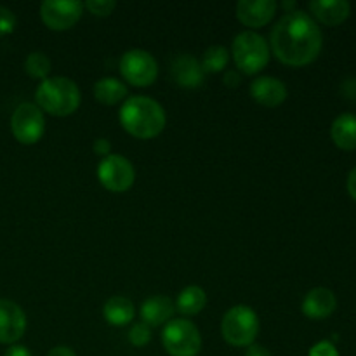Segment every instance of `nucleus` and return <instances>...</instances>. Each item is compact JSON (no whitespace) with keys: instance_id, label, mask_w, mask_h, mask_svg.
<instances>
[{"instance_id":"obj_1","label":"nucleus","mask_w":356,"mask_h":356,"mask_svg":"<svg viewBox=\"0 0 356 356\" xmlns=\"http://www.w3.org/2000/svg\"><path fill=\"white\" fill-rule=\"evenodd\" d=\"M322 31L309 14L287 13L271 30L270 44L278 61L289 66H305L315 61L322 51Z\"/></svg>"},{"instance_id":"obj_2","label":"nucleus","mask_w":356,"mask_h":356,"mask_svg":"<svg viewBox=\"0 0 356 356\" xmlns=\"http://www.w3.org/2000/svg\"><path fill=\"white\" fill-rule=\"evenodd\" d=\"M118 118L125 131L138 139L156 138L165 127V111L162 104L148 96H134L124 101Z\"/></svg>"},{"instance_id":"obj_3","label":"nucleus","mask_w":356,"mask_h":356,"mask_svg":"<svg viewBox=\"0 0 356 356\" xmlns=\"http://www.w3.org/2000/svg\"><path fill=\"white\" fill-rule=\"evenodd\" d=\"M37 106L54 117H68L80 106V89L66 76H47L35 92Z\"/></svg>"},{"instance_id":"obj_4","label":"nucleus","mask_w":356,"mask_h":356,"mask_svg":"<svg viewBox=\"0 0 356 356\" xmlns=\"http://www.w3.org/2000/svg\"><path fill=\"white\" fill-rule=\"evenodd\" d=\"M233 59L240 72L256 75L270 63V45L256 31H242L233 40Z\"/></svg>"},{"instance_id":"obj_5","label":"nucleus","mask_w":356,"mask_h":356,"mask_svg":"<svg viewBox=\"0 0 356 356\" xmlns=\"http://www.w3.org/2000/svg\"><path fill=\"white\" fill-rule=\"evenodd\" d=\"M221 332L226 343L232 344V346H250L259 334V318H257L256 312L249 306H233L222 316Z\"/></svg>"},{"instance_id":"obj_6","label":"nucleus","mask_w":356,"mask_h":356,"mask_svg":"<svg viewBox=\"0 0 356 356\" xmlns=\"http://www.w3.org/2000/svg\"><path fill=\"white\" fill-rule=\"evenodd\" d=\"M162 343L170 356H197L202 350V336L190 320H170L162 332Z\"/></svg>"},{"instance_id":"obj_7","label":"nucleus","mask_w":356,"mask_h":356,"mask_svg":"<svg viewBox=\"0 0 356 356\" xmlns=\"http://www.w3.org/2000/svg\"><path fill=\"white\" fill-rule=\"evenodd\" d=\"M44 129V113L33 103H21L10 117V131L21 145H35L40 141Z\"/></svg>"},{"instance_id":"obj_8","label":"nucleus","mask_w":356,"mask_h":356,"mask_svg":"<svg viewBox=\"0 0 356 356\" xmlns=\"http://www.w3.org/2000/svg\"><path fill=\"white\" fill-rule=\"evenodd\" d=\"M120 73L129 83L136 87L152 86L159 76V65L149 52L131 49L120 59Z\"/></svg>"},{"instance_id":"obj_9","label":"nucleus","mask_w":356,"mask_h":356,"mask_svg":"<svg viewBox=\"0 0 356 356\" xmlns=\"http://www.w3.org/2000/svg\"><path fill=\"white\" fill-rule=\"evenodd\" d=\"M97 179L113 193L127 191L136 181L134 165L122 155H108L99 162Z\"/></svg>"},{"instance_id":"obj_10","label":"nucleus","mask_w":356,"mask_h":356,"mask_svg":"<svg viewBox=\"0 0 356 356\" xmlns=\"http://www.w3.org/2000/svg\"><path fill=\"white\" fill-rule=\"evenodd\" d=\"M83 3L76 0H45L40 6V17L51 30L61 31L75 26L82 17Z\"/></svg>"},{"instance_id":"obj_11","label":"nucleus","mask_w":356,"mask_h":356,"mask_svg":"<svg viewBox=\"0 0 356 356\" xmlns=\"http://www.w3.org/2000/svg\"><path fill=\"white\" fill-rule=\"evenodd\" d=\"M26 330V315L14 301L0 299V343L14 344Z\"/></svg>"},{"instance_id":"obj_12","label":"nucleus","mask_w":356,"mask_h":356,"mask_svg":"<svg viewBox=\"0 0 356 356\" xmlns=\"http://www.w3.org/2000/svg\"><path fill=\"white\" fill-rule=\"evenodd\" d=\"M277 13L273 0H240L236 3V17L249 28H261L270 23Z\"/></svg>"},{"instance_id":"obj_13","label":"nucleus","mask_w":356,"mask_h":356,"mask_svg":"<svg viewBox=\"0 0 356 356\" xmlns=\"http://www.w3.org/2000/svg\"><path fill=\"white\" fill-rule=\"evenodd\" d=\"M337 308V299L330 289H312L302 299V313L312 320H323L332 315Z\"/></svg>"},{"instance_id":"obj_14","label":"nucleus","mask_w":356,"mask_h":356,"mask_svg":"<svg viewBox=\"0 0 356 356\" xmlns=\"http://www.w3.org/2000/svg\"><path fill=\"white\" fill-rule=\"evenodd\" d=\"M250 94L256 103L275 108L287 99V87L275 76H259L250 83Z\"/></svg>"},{"instance_id":"obj_15","label":"nucleus","mask_w":356,"mask_h":356,"mask_svg":"<svg viewBox=\"0 0 356 356\" xmlns=\"http://www.w3.org/2000/svg\"><path fill=\"white\" fill-rule=\"evenodd\" d=\"M309 10L320 23L327 26H339L350 17L351 6L346 0H313Z\"/></svg>"},{"instance_id":"obj_16","label":"nucleus","mask_w":356,"mask_h":356,"mask_svg":"<svg viewBox=\"0 0 356 356\" xmlns=\"http://www.w3.org/2000/svg\"><path fill=\"white\" fill-rule=\"evenodd\" d=\"M204 70L200 63L190 54H183L174 59L172 63V79L177 86L195 89L204 82Z\"/></svg>"},{"instance_id":"obj_17","label":"nucleus","mask_w":356,"mask_h":356,"mask_svg":"<svg viewBox=\"0 0 356 356\" xmlns=\"http://www.w3.org/2000/svg\"><path fill=\"white\" fill-rule=\"evenodd\" d=\"M176 312V305L165 296H153L141 306V318L146 325L159 327L169 323Z\"/></svg>"},{"instance_id":"obj_18","label":"nucleus","mask_w":356,"mask_h":356,"mask_svg":"<svg viewBox=\"0 0 356 356\" xmlns=\"http://www.w3.org/2000/svg\"><path fill=\"white\" fill-rule=\"evenodd\" d=\"M330 136L337 148L344 152L356 149V117L351 113L339 115L330 127Z\"/></svg>"},{"instance_id":"obj_19","label":"nucleus","mask_w":356,"mask_h":356,"mask_svg":"<svg viewBox=\"0 0 356 356\" xmlns=\"http://www.w3.org/2000/svg\"><path fill=\"white\" fill-rule=\"evenodd\" d=\"M134 305L131 299L122 298V296H115L106 301L103 308V316L110 325L124 327L132 322L134 318Z\"/></svg>"},{"instance_id":"obj_20","label":"nucleus","mask_w":356,"mask_h":356,"mask_svg":"<svg viewBox=\"0 0 356 356\" xmlns=\"http://www.w3.org/2000/svg\"><path fill=\"white\" fill-rule=\"evenodd\" d=\"M205 305H207V296L198 285H188L186 289H183L176 301L177 312L183 315H197L205 308Z\"/></svg>"},{"instance_id":"obj_21","label":"nucleus","mask_w":356,"mask_h":356,"mask_svg":"<svg viewBox=\"0 0 356 356\" xmlns=\"http://www.w3.org/2000/svg\"><path fill=\"white\" fill-rule=\"evenodd\" d=\"M125 96H127V87L113 76L101 79L94 86V97L103 104H117L124 101Z\"/></svg>"},{"instance_id":"obj_22","label":"nucleus","mask_w":356,"mask_h":356,"mask_svg":"<svg viewBox=\"0 0 356 356\" xmlns=\"http://www.w3.org/2000/svg\"><path fill=\"white\" fill-rule=\"evenodd\" d=\"M228 61L229 52L222 45H212L204 52L200 66L204 73H219L228 66Z\"/></svg>"},{"instance_id":"obj_23","label":"nucleus","mask_w":356,"mask_h":356,"mask_svg":"<svg viewBox=\"0 0 356 356\" xmlns=\"http://www.w3.org/2000/svg\"><path fill=\"white\" fill-rule=\"evenodd\" d=\"M51 59L44 54V52H31L28 54L26 61H24V72L33 79L45 80L51 73Z\"/></svg>"},{"instance_id":"obj_24","label":"nucleus","mask_w":356,"mask_h":356,"mask_svg":"<svg viewBox=\"0 0 356 356\" xmlns=\"http://www.w3.org/2000/svg\"><path fill=\"white\" fill-rule=\"evenodd\" d=\"M129 341H131L132 346L143 348L152 341V332H149V327L145 322L136 323L132 325L131 332H129Z\"/></svg>"},{"instance_id":"obj_25","label":"nucleus","mask_w":356,"mask_h":356,"mask_svg":"<svg viewBox=\"0 0 356 356\" xmlns=\"http://www.w3.org/2000/svg\"><path fill=\"white\" fill-rule=\"evenodd\" d=\"M86 7L92 14L103 17V16H110V14L113 13L115 7H117V3H115L113 0H89V2L86 3Z\"/></svg>"},{"instance_id":"obj_26","label":"nucleus","mask_w":356,"mask_h":356,"mask_svg":"<svg viewBox=\"0 0 356 356\" xmlns=\"http://www.w3.org/2000/svg\"><path fill=\"white\" fill-rule=\"evenodd\" d=\"M16 28V16L10 9L0 6V35L13 33Z\"/></svg>"},{"instance_id":"obj_27","label":"nucleus","mask_w":356,"mask_h":356,"mask_svg":"<svg viewBox=\"0 0 356 356\" xmlns=\"http://www.w3.org/2000/svg\"><path fill=\"white\" fill-rule=\"evenodd\" d=\"M309 356H339V351L330 341H320L309 350Z\"/></svg>"},{"instance_id":"obj_28","label":"nucleus","mask_w":356,"mask_h":356,"mask_svg":"<svg viewBox=\"0 0 356 356\" xmlns=\"http://www.w3.org/2000/svg\"><path fill=\"white\" fill-rule=\"evenodd\" d=\"M94 152L97 153V155H103V156H108L110 155V152H111V145H110V141H108V139H97L96 143H94Z\"/></svg>"},{"instance_id":"obj_29","label":"nucleus","mask_w":356,"mask_h":356,"mask_svg":"<svg viewBox=\"0 0 356 356\" xmlns=\"http://www.w3.org/2000/svg\"><path fill=\"white\" fill-rule=\"evenodd\" d=\"M3 356H33L30 353L26 346H21V344H13L10 348H7V351Z\"/></svg>"},{"instance_id":"obj_30","label":"nucleus","mask_w":356,"mask_h":356,"mask_svg":"<svg viewBox=\"0 0 356 356\" xmlns=\"http://www.w3.org/2000/svg\"><path fill=\"white\" fill-rule=\"evenodd\" d=\"M222 80H225V83L228 87H238L240 82H242V76H240L235 70H233V72L229 70V72L225 73V79Z\"/></svg>"},{"instance_id":"obj_31","label":"nucleus","mask_w":356,"mask_h":356,"mask_svg":"<svg viewBox=\"0 0 356 356\" xmlns=\"http://www.w3.org/2000/svg\"><path fill=\"white\" fill-rule=\"evenodd\" d=\"M245 356H271V353L261 344H250V346H247Z\"/></svg>"},{"instance_id":"obj_32","label":"nucleus","mask_w":356,"mask_h":356,"mask_svg":"<svg viewBox=\"0 0 356 356\" xmlns=\"http://www.w3.org/2000/svg\"><path fill=\"white\" fill-rule=\"evenodd\" d=\"M47 356H76L75 351L68 346H56L49 351Z\"/></svg>"},{"instance_id":"obj_33","label":"nucleus","mask_w":356,"mask_h":356,"mask_svg":"<svg viewBox=\"0 0 356 356\" xmlns=\"http://www.w3.org/2000/svg\"><path fill=\"white\" fill-rule=\"evenodd\" d=\"M348 193L351 195V198L356 202V167L348 176Z\"/></svg>"},{"instance_id":"obj_34","label":"nucleus","mask_w":356,"mask_h":356,"mask_svg":"<svg viewBox=\"0 0 356 356\" xmlns=\"http://www.w3.org/2000/svg\"><path fill=\"white\" fill-rule=\"evenodd\" d=\"M284 7L289 10V13H294V10H296V2H284Z\"/></svg>"}]
</instances>
